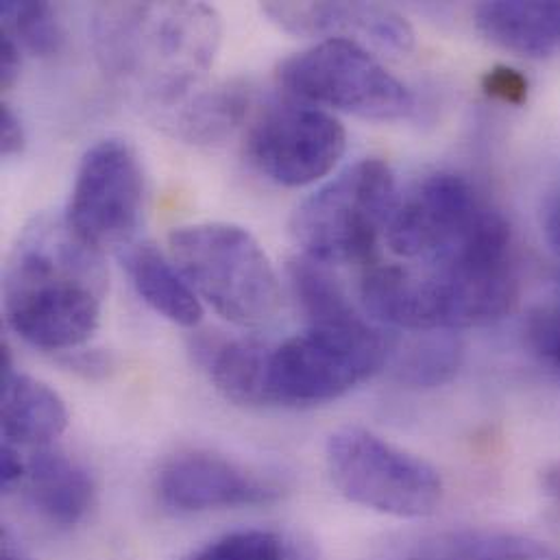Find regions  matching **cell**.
Instances as JSON below:
<instances>
[{"label": "cell", "mask_w": 560, "mask_h": 560, "mask_svg": "<svg viewBox=\"0 0 560 560\" xmlns=\"http://www.w3.org/2000/svg\"><path fill=\"white\" fill-rule=\"evenodd\" d=\"M221 42L223 20L206 2H109L92 20L96 61L107 79L164 109L199 90Z\"/></svg>", "instance_id": "cell-1"}, {"label": "cell", "mask_w": 560, "mask_h": 560, "mask_svg": "<svg viewBox=\"0 0 560 560\" xmlns=\"http://www.w3.org/2000/svg\"><path fill=\"white\" fill-rule=\"evenodd\" d=\"M2 281L7 325L35 349L66 353L98 329L105 267L66 219H35L11 249Z\"/></svg>", "instance_id": "cell-2"}, {"label": "cell", "mask_w": 560, "mask_h": 560, "mask_svg": "<svg viewBox=\"0 0 560 560\" xmlns=\"http://www.w3.org/2000/svg\"><path fill=\"white\" fill-rule=\"evenodd\" d=\"M397 203L390 166L366 158L296 206L290 234L305 258L325 267L371 262Z\"/></svg>", "instance_id": "cell-3"}, {"label": "cell", "mask_w": 560, "mask_h": 560, "mask_svg": "<svg viewBox=\"0 0 560 560\" xmlns=\"http://www.w3.org/2000/svg\"><path fill=\"white\" fill-rule=\"evenodd\" d=\"M171 260L217 314L260 325L280 305L278 273L256 236L234 223H192L171 232Z\"/></svg>", "instance_id": "cell-4"}, {"label": "cell", "mask_w": 560, "mask_h": 560, "mask_svg": "<svg viewBox=\"0 0 560 560\" xmlns=\"http://www.w3.org/2000/svg\"><path fill=\"white\" fill-rule=\"evenodd\" d=\"M386 336L366 318L347 325H310L271 347L269 406H320L345 397L390 360Z\"/></svg>", "instance_id": "cell-5"}, {"label": "cell", "mask_w": 560, "mask_h": 560, "mask_svg": "<svg viewBox=\"0 0 560 560\" xmlns=\"http://www.w3.org/2000/svg\"><path fill=\"white\" fill-rule=\"evenodd\" d=\"M325 463L345 500L382 515L419 520L432 515L443 500L436 467L364 428L334 432Z\"/></svg>", "instance_id": "cell-6"}, {"label": "cell", "mask_w": 560, "mask_h": 560, "mask_svg": "<svg viewBox=\"0 0 560 560\" xmlns=\"http://www.w3.org/2000/svg\"><path fill=\"white\" fill-rule=\"evenodd\" d=\"M290 98L366 120H401L415 109L412 92L371 50L351 39H323L280 66Z\"/></svg>", "instance_id": "cell-7"}, {"label": "cell", "mask_w": 560, "mask_h": 560, "mask_svg": "<svg viewBox=\"0 0 560 560\" xmlns=\"http://www.w3.org/2000/svg\"><path fill=\"white\" fill-rule=\"evenodd\" d=\"M144 206V171L136 149L122 138L92 144L79 162L66 225L90 249L127 247Z\"/></svg>", "instance_id": "cell-8"}, {"label": "cell", "mask_w": 560, "mask_h": 560, "mask_svg": "<svg viewBox=\"0 0 560 560\" xmlns=\"http://www.w3.org/2000/svg\"><path fill=\"white\" fill-rule=\"evenodd\" d=\"M347 149V131L329 112L285 101L262 109L247 133L252 164L283 188L310 186L334 171Z\"/></svg>", "instance_id": "cell-9"}, {"label": "cell", "mask_w": 560, "mask_h": 560, "mask_svg": "<svg viewBox=\"0 0 560 560\" xmlns=\"http://www.w3.org/2000/svg\"><path fill=\"white\" fill-rule=\"evenodd\" d=\"M491 210L467 177L436 173L397 203L386 243L404 260L436 265L460 252Z\"/></svg>", "instance_id": "cell-10"}, {"label": "cell", "mask_w": 560, "mask_h": 560, "mask_svg": "<svg viewBox=\"0 0 560 560\" xmlns=\"http://www.w3.org/2000/svg\"><path fill=\"white\" fill-rule=\"evenodd\" d=\"M155 489L160 500L179 513L262 506L283 495L280 480L203 450L168 458L158 474Z\"/></svg>", "instance_id": "cell-11"}, {"label": "cell", "mask_w": 560, "mask_h": 560, "mask_svg": "<svg viewBox=\"0 0 560 560\" xmlns=\"http://www.w3.org/2000/svg\"><path fill=\"white\" fill-rule=\"evenodd\" d=\"M262 11L285 33L351 39L369 48L406 55L415 46L410 22L390 7L373 2H267Z\"/></svg>", "instance_id": "cell-12"}, {"label": "cell", "mask_w": 560, "mask_h": 560, "mask_svg": "<svg viewBox=\"0 0 560 560\" xmlns=\"http://www.w3.org/2000/svg\"><path fill=\"white\" fill-rule=\"evenodd\" d=\"M0 423L4 443L15 447H46L68 428L63 399L44 382L18 373L7 345H2Z\"/></svg>", "instance_id": "cell-13"}, {"label": "cell", "mask_w": 560, "mask_h": 560, "mask_svg": "<svg viewBox=\"0 0 560 560\" xmlns=\"http://www.w3.org/2000/svg\"><path fill=\"white\" fill-rule=\"evenodd\" d=\"M190 351L225 399L241 406H269V345L256 338L197 334Z\"/></svg>", "instance_id": "cell-14"}, {"label": "cell", "mask_w": 560, "mask_h": 560, "mask_svg": "<svg viewBox=\"0 0 560 560\" xmlns=\"http://www.w3.org/2000/svg\"><path fill=\"white\" fill-rule=\"evenodd\" d=\"M24 489L31 506L52 526L72 528L94 504V480L88 469L63 452L37 447L26 460Z\"/></svg>", "instance_id": "cell-15"}, {"label": "cell", "mask_w": 560, "mask_h": 560, "mask_svg": "<svg viewBox=\"0 0 560 560\" xmlns=\"http://www.w3.org/2000/svg\"><path fill=\"white\" fill-rule=\"evenodd\" d=\"M478 31L493 44L530 59L560 50V2L495 0L474 11Z\"/></svg>", "instance_id": "cell-16"}, {"label": "cell", "mask_w": 560, "mask_h": 560, "mask_svg": "<svg viewBox=\"0 0 560 560\" xmlns=\"http://www.w3.org/2000/svg\"><path fill=\"white\" fill-rule=\"evenodd\" d=\"M120 262L138 296L173 325L192 329L203 318V303L177 265L153 243L127 245Z\"/></svg>", "instance_id": "cell-17"}, {"label": "cell", "mask_w": 560, "mask_h": 560, "mask_svg": "<svg viewBox=\"0 0 560 560\" xmlns=\"http://www.w3.org/2000/svg\"><path fill=\"white\" fill-rule=\"evenodd\" d=\"M254 90L243 81H225L190 94L168 109L171 133L188 144H221L230 140L249 118Z\"/></svg>", "instance_id": "cell-18"}, {"label": "cell", "mask_w": 560, "mask_h": 560, "mask_svg": "<svg viewBox=\"0 0 560 560\" xmlns=\"http://www.w3.org/2000/svg\"><path fill=\"white\" fill-rule=\"evenodd\" d=\"M406 560H560V550L515 533L463 528L421 541Z\"/></svg>", "instance_id": "cell-19"}, {"label": "cell", "mask_w": 560, "mask_h": 560, "mask_svg": "<svg viewBox=\"0 0 560 560\" xmlns=\"http://www.w3.org/2000/svg\"><path fill=\"white\" fill-rule=\"evenodd\" d=\"M393 377L408 388H439L460 369L463 345L452 331L417 334L401 351L390 353Z\"/></svg>", "instance_id": "cell-20"}, {"label": "cell", "mask_w": 560, "mask_h": 560, "mask_svg": "<svg viewBox=\"0 0 560 560\" xmlns=\"http://www.w3.org/2000/svg\"><path fill=\"white\" fill-rule=\"evenodd\" d=\"M288 278L310 325H347L364 318L325 265L305 256L294 258L288 265Z\"/></svg>", "instance_id": "cell-21"}, {"label": "cell", "mask_w": 560, "mask_h": 560, "mask_svg": "<svg viewBox=\"0 0 560 560\" xmlns=\"http://www.w3.org/2000/svg\"><path fill=\"white\" fill-rule=\"evenodd\" d=\"M186 560H318V557L307 541L290 533L252 528L230 533Z\"/></svg>", "instance_id": "cell-22"}, {"label": "cell", "mask_w": 560, "mask_h": 560, "mask_svg": "<svg viewBox=\"0 0 560 560\" xmlns=\"http://www.w3.org/2000/svg\"><path fill=\"white\" fill-rule=\"evenodd\" d=\"M2 33L35 57H52L61 50L63 28L48 2H2Z\"/></svg>", "instance_id": "cell-23"}, {"label": "cell", "mask_w": 560, "mask_h": 560, "mask_svg": "<svg viewBox=\"0 0 560 560\" xmlns=\"http://www.w3.org/2000/svg\"><path fill=\"white\" fill-rule=\"evenodd\" d=\"M482 90L489 98L513 107H520L528 101V79L524 72L511 66H495L487 70L482 77Z\"/></svg>", "instance_id": "cell-24"}, {"label": "cell", "mask_w": 560, "mask_h": 560, "mask_svg": "<svg viewBox=\"0 0 560 560\" xmlns=\"http://www.w3.org/2000/svg\"><path fill=\"white\" fill-rule=\"evenodd\" d=\"M533 349L560 373V312H539L528 323Z\"/></svg>", "instance_id": "cell-25"}, {"label": "cell", "mask_w": 560, "mask_h": 560, "mask_svg": "<svg viewBox=\"0 0 560 560\" xmlns=\"http://www.w3.org/2000/svg\"><path fill=\"white\" fill-rule=\"evenodd\" d=\"M61 366L81 375L83 380H103L112 373L114 360L101 349H72L59 355Z\"/></svg>", "instance_id": "cell-26"}, {"label": "cell", "mask_w": 560, "mask_h": 560, "mask_svg": "<svg viewBox=\"0 0 560 560\" xmlns=\"http://www.w3.org/2000/svg\"><path fill=\"white\" fill-rule=\"evenodd\" d=\"M24 144H26V136H24L22 120L7 103H2L0 105V153H2V158H13V155L22 153Z\"/></svg>", "instance_id": "cell-27"}, {"label": "cell", "mask_w": 560, "mask_h": 560, "mask_svg": "<svg viewBox=\"0 0 560 560\" xmlns=\"http://www.w3.org/2000/svg\"><path fill=\"white\" fill-rule=\"evenodd\" d=\"M22 68V48L20 44L2 33L0 37V90H9L15 85Z\"/></svg>", "instance_id": "cell-28"}, {"label": "cell", "mask_w": 560, "mask_h": 560, "mask_svg": "<svg viewBox=\"0 0 560 560\" xmlns=\"http://www.w3.org/2000/svg\"><path fill=\"white\" fill-rule=\"evenodd\" d=\"M24 478H26V460L20 456L15 445L2 443V452H0L2 489L11 491L15 485H22Z\"/></svg>", "instance_id": "cell-29"}, {"label": "cell", "mask_w": 560, "mask_h": 560, "mask_svg": "<svg viewBox=\"0 0 560 560\" xmlns=\"http://www.w3.org/2000/svg\"><path fill=\"white\" fill-rule=\"evenodd\" d=\"M541 489L560 509V465H552L541 474Z\"/></svg>", "instance_id": "cell-30"}, {"label": "cell", "mask_w": 560, "mask_h": 560, "mask_svg": "<svg viewBox=\"0 0 560 560\" xmlns=\"http://www.w3.org/2000/svg\"><path fill=\"white\" fill-rule=\"evenodd\" d=\"M548 236H550V243L560 252V201L548 217Z\"/></svg>", "instance_id": "cell-31"}, {"label": "cell", "mask_w": 560, "mask_h": 560, "mask_svg": "<svg viewBox=\"0 0 560 560\" xmlns=\"http://www.w3.org/2000/svg\"><path fill=\"white\" fill-rule=\"evenodd\" d=\"M2 560H33L28 559V557H24L20 550H15L13 546H11V541H9V537L4 535L2 537V557H0Z\"/></svg>", "instance_id": "cell-32"}]
</instances>
